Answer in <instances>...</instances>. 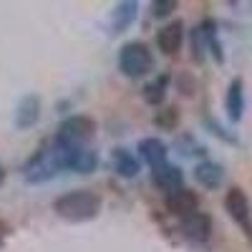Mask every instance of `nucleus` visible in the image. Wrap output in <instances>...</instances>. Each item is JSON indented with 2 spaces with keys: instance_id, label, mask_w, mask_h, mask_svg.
I'll return each instance as SVG.
<instances>
[{
  "instance_id": "obj_19",
  "label": "nucleus",
  "mask_w": 252,
  "mask_h": 252,
  "mask_svg": "<svg viewBox=\"0 0 252 252\" xmlns=\"http://www.w3.org/2000/svg\"><path fill=\"white\" fill-rule=\"evenodd\" d=\"M3 182H5V166L0 164V184H3Z\"/></svg>"
},
{
  "instance_id": "obj_12",
  "label": "nucleus",
  "mask_w": 252,
  "mask_h": 252,
  "mask_svg": "<svg viewBox=\"0 0 252 252\" xmlns=\"http://www.w3.org/2000/svg\"><path fill=\"white\" fill-rule=\"evenodd\" d=\"M224 109H227V116L229 121H240L242 119V111H245V89H242V81L235 78L227 89V96H224Z\"/></svg>"
},
{
  "instance_id": "obj_5",
  "label": "nucleus",
  "mask_w": 252,
  "mask_h": 252,
  "mask_svg": "<svg viewBox=\"0 0 252 252\" xmlns=\"http://www.w3.org/2000/svg\"><path fill=\"white\" fill-rule=\"evenodd\" d=\"M179 229H182V235L187 240H192V242H207L209 235H212V217L204 215V212H194V215H189L179 222Z\"/></svg>"
},
{
  "instance_id": "obj_11",
  "label": "nucleus",
  "mask_w": 252,
  "mask_h": 252,
  "mask_svg": "<svg viewBox=\"0 0 252 252\" xmlns=\"http://www.w3.org/2000/svg\"><path fill=\"white\" fill-rule=\"evenodd\" d=\"M111 161H114V172L124 179H134L139 172H141V166H139V159L129 152V149H124V146H119V149H114L111 154Z\"/></svg>"
},
{
  "instance_id": "obj_14",
  "label": "nucleus",
  "mask_w": 252,
  "mask_h": 252,
  "mask_svg": "<svg viewBox=\"0 0 252 252\" xmlns=\"http://www.w3.org/2000/svg\"><path fill=\"white\" fill-rule=\"evenodd\" d=\"M194 177H197V182H199L202 187H207V189H217V187L222 184L224 172H222V166L215 164V161H202V164H197Z\"/></svg>"
},
{
  "instance_id": "obj_9",
  "label": "nucleus",
  "mask_w": 252,
  "mask_h": 252,
  "mask_svg": "<svg viewBox=\"0 0 252 252\" xmlns=\"http://www.w3.org/2000/svg\"><path fill=\"white\" fill-rule=\"evenodd\" d=\"M139 154H141V159L152 166V169H157V166H161V164H166V144L161 141V139H157V136H146V139H141L139 141Z\"/></svg>"
},
{
  "instance_id": "obj_8",
  "label": "nucleus",
  "mask_w": 252,
  "mask_h": 252,
  "mask_svg": "<svg viewBox=\"0 0 252 252\" xmlns=\"http://www.w3.org/2000/svg\"><path fill=\"white\" fill-rule=\"evenodd\" d=\"M152 179H154V184L159 189H164V192H169V194L177 192V189H182V184H184V174H182L179 166H174V164L157 166V169L152 172Z\"/></svg>"
},
{
  "instance_id": "obj_17",
  "label": "nucleus",
  "mask_w": 252,
  "mask_h": 252,
  "mask_svg": "<svg viewBox=\"0 0 252 252\" xmlns=\"http://www.w3.org/2000/svg\"><path fill=\"white\" fill-rule=\"evenodd\" d=\"M174 8H177L174 0H157V3L152 5V13H154L157 18H166V15H169Z\"/></svg>"
},
{
  "instance_id": "obj_10",
  "label": "nucleus",
  "mask_w": 252,
  "mask_h": 252,
  "mask_svg": "<svg viewBox=\"0 0 252 252\" xmlns=\"http://www.w3.org/2000/svg\"><path fill=\"white\" fill-rule=\"evenodd\" d=\"M38 116H40V98L33 94L23 96V101L15 109V126L18 129H31V126H35Z\"/></svg>"
},
{
  "instance_id": "obj_18",
  "label": "nucleus",
  "mask_w": 252,
  "mask_h": 252,
  "mask_svg": "<svg viewBox=\"0 0 252 252\" xmlns=\"http://www.w3.org/2000/svg\"><path fill=\"white\" fill-rule=\"evenodd\" d=\"M8 232H10V227L5 222H0V245H3V240L8 237Z\"/></svg>"
},
{
  "instance_id": "obj_15",
  "label": "nucleus",
  "mask_w": 252,
  "mask_h": 252,
  "mask_svg": "<svg viewBox=\"0 0 252 252\" xmlns=\"http://www.w3.org/2000/svg\"><path fill=\"white\" fill-rule=\"evenodd\" d=\"M166 86H169V73H161L157 81L144 86V91H141L144 101L149 103V106H159V103L164 101V96H166Z\"/></svg>"
},
{
  "instance_id": "obj_13",
  "label": "nucleus",
  "mask_w": 252,
  "mask_h": 252,
  "mask_svg": "<svg viewBox=\"0 0 252 252\" xmlns=\"http://www.w3.org/2000/svg\"><path fill=\"white\" fill-rule=\"evenodd\" d=\"M136 15H139V3H131V0L119 3L111 13V33H124L136 20Z\"/></svg>"
},
{
  "instance_id": "obj_7",
  "label": "nucleus",
  "mask_w": 252,
  "mask_h": 252,
  "mask_svg": "<svg viewBox=\"0 0 252 252\" xmlns=\"http://www.w3.org/2000/svg\"><path fill=\"white\" fill-rule=\"evenodd\" d=\"M182 40H184V26L177 20V23L164 26V28L157 33V48H159L164 56H174V53L182 48Z\"/></svg>"
},
{
  "instance_id": "obj_3",
  "label": "nucleus",
  "mask_w": 252,
  "mask_h": 252,
  "mask_svg": "<svg viewBox=\"0 0 252 252\" xmlns=\"http://www.w3.org/2000/svg\"><path fill=\"white\" fill-rule=\"evenodd\" d=\"M96 131V121L86 114H76V116H68L58 126V134L56 139L61 144H68V146H83Z\"/></svg>"
},
{
  "instance_id": "obj_2",
  "label": "nucleus",
  "mask_w": 252,
  "mask_h": 252,
  "mask_svg": "<svg viewBox=\"0 0 252 252\" xmlns=\"http://www.w3.org/2000/svg\"><path fill=\"white\" fill-rule=\"evenodd\" d=\"M154 66V56L149 51L146 43H139V40H131V43L121 46L119 51V71L129 78H139L144 73H149Z\"/></svg>"
},
{
  "instance_id": "obj_4",
  "label": "nucleus",
  "mask_w": 252,
  "mask_h": 252,
  "mask_svg": "<svg viewBox=\"0 0 252 252\" xmlns=\"http://www.w3.org/2000/svg\"><path fill=\"white\" fill-rule=\"evenodd\" d=\"M224 209H227V215L232 217L245 232L252 237V212H250V199L247 194L242 192V189H229V192L224 194Z\"/></svg>"
},
{
  "instance_id": "obj_6",
  "label": "nucleus",
  "mask_w": 252,
  "mask_h": 252,
  "mask_svg": "<svg viewBox=\"0 0 252 252\" xmlns=\"http://www.w3.org/2000/svg\"><path fill=\"white\" fill-rule=\"evenodd\" d=\"M166 209L174 215V217H179V220H184V217H189V215H194V212H199V197L194 194V192H189V189H177V192H172L169 197H166Z\"/></svg>"
},
{
  "instance_id": "obj_1",
  "label": "nucleus",
  "mask_w": 252,
  "mask_h": 252,
  "mask_svg": "<svg viewBox=\"0 0 252 252\" xmlns=\"http://www.w3.org/2000/svg\"><path fill=\"white\" fill-rule=\"evenodd\" d=\"M101 197L91 189H73L53 202V212L66 222H89L101 212Z\"/></svg>"
},
{
  "instance_id": "obj_16",
  "label": "nucleus",
  "mask_w": 252,
  "mask_h": 252,
  "mask_svg": "<svg viewBox=\"0 0 252 252\" xmlns=\"http://www.w3.org/2000/svg\"><path fill=\"white\" fill-rule=\"evenodd\" d=\"M154 121H157V126H164V129H174L177 121H179V114H177V109H174V106H169V109L159 111Z\"/></svg>"
}]
</instances>
